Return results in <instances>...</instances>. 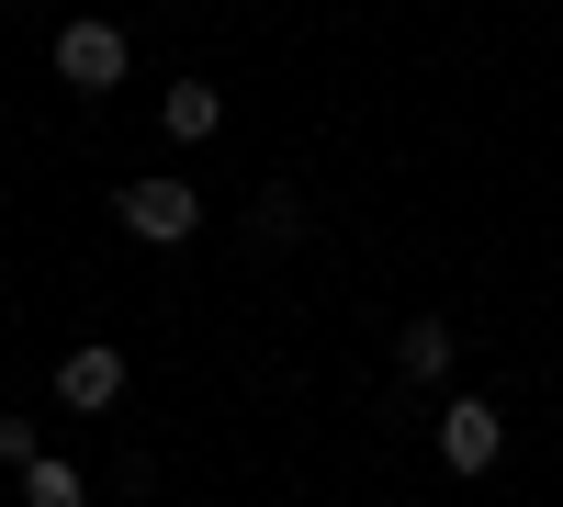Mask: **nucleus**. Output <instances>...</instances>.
<instances>
[{"label":"nucleus","instance_id":"obj_1","mask_svg":"<svg viewBox=\"0 0 563 507\" xmlns=\"http://www.w3.org/2000/svg\"><path fill=\"white\" fill-rule=\"evenodd\" d=\"M113 214H124V238L180 249V238L203 225V192H192V180H124V192H113Z\"/></svg>","mask_w":563,"mask_h":507},{"label":"nucleus","instance_id":"obj_2","mask_svg":"<svg viewBox=\"0 0 563 507\" xmlns=\"http://www.w3.org/2000/svg\"><path fill=\"white\" fill-rule=\"evenodd\" d=\"M124 68H135V45L113 23H57V79L68 90H124Z\"/></svg>","mask_w":563,"mask_h":507},{"label":"nucleus","instance_id":"obj_3","mask_svg":"<svg viewBox=\"0 0 563 507\" xmlns=\"http://www.w3.org/2000/svg\"><path fill=\"white\" fill-rule=\"evenodd\" d=\"M113 395H124V350H113V339H79V350L57 361V406H68V418H102Z\"/></svg>","mask_w":563,"mask_h":507},{"label":"nucleus","instance_id":"obj_4","mask_svg":"<svg viewBox=\"0 0 563 507\" xmlns=\"http://www.w3.org/2000/svg\"><path fill=\"white\" fill-rule=\"evenodd\" d=\"M496 451H507V418H496L485 395H462L451 418H440V463L451 474H496Z\"/></svg>","mask_w":563,"mask_h":507},{"label":"nucleus","instance_id":"obj_5","mask_svg":"<svg viewBox=\"0 0 563 507\" xmlns=\"http://www.w3.org/2000/svg\"><path fill=\"white\" fill-rule=\"evenodd\" d=\"M158 113H169L180 147H203V135L225 124V90H214V79H169V102H158Z\"/></svg>","mask_w":563,"mask_h":507},{"label":"nucleus","instance_id":"obj_6","mask_svg":"<svg viewBox=\"0 0 563 507\" xmlns=\"http://www.w3.org/2000/svg\"><path fill=\"white\" fill-rule=\"evenodd\" d=\"M395 361H406V384H440V373H451V316H406Z\"/></svg>","mask_w":563,"mask_h":507},{"label":"nucleus","instance_id":"obj_7","mask_svg":"<svg viewBox=\"0 0 563 507\" xmlns=\"http://www.w3.org/2000/svg\"><path fill=\"white\" fill-rule=\"evenodd\" d=\"M294 238H305V203H294V180H271L249 214V249H294Z\"/></svg>","mask_w":563,"mask_h":507},{"label":"nucleus","instance_id":"obj_8","mask_svg":"<svg viewBox=\"0 0 563 507\" xmlns=\"http://www.w3.org/2000/svg\"><path fill=\"white\" fill-rule=\"evenodd\" d=\"M23 507H90V485H79V474L57 463V451H45V463L23 474Z\"/></svg>","mask_w":563,"mask_h":507},{"label":"nucleus","instance_id":"obj_9","mask_svg":"<svg viewBox=\"0 0 563 507\" xmlns=\"http://www.w3.org/2000/svg\"><path fill=\"white\" fill-rule=\"evenodd\" d=\"M0 463H12V474H34V463H45V440H34V418H0Z\"/></svg>","mask_w":563,"mask_h":507}]
</instances>
